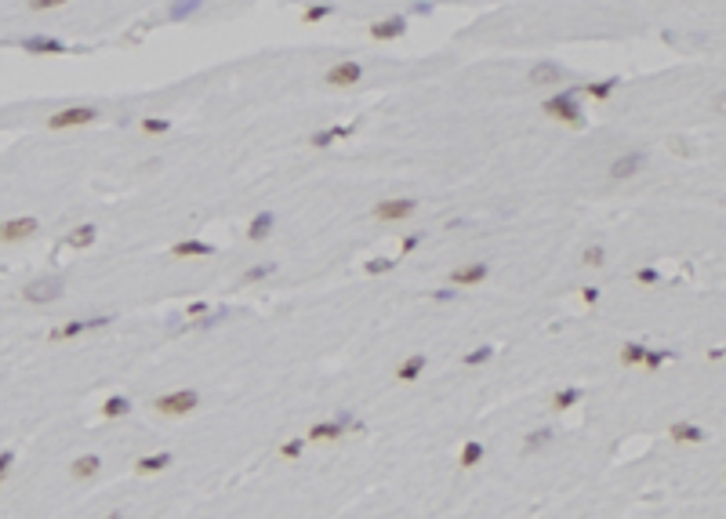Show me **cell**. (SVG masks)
<instances>
[{"instance_id":"23","label":"cell","mask_w":726,"mask_h":519,"mask_svg":"<svg viewBox=\"0 0 726 519\" xmlns=\"http://www.w3.org/2000/svg\"><path fill=\"white\" fill-rule=\"evenodd\" d=\"M552 443H556V429L552 425H538V429H530L523 436V454H538V450H545Z\"/></svg>"},{"instance_id":"3","label":"cell","mask_w":726,"mask_h":519,"mask_svg":"<svg viewBox=\"0 0 726 519\" xmlns=\"http://www.w3.org/2000/svg\"><path fill=\"white\" fill-rule=\"evenodd\" d=\"M418 215V200L414 196H389V200H378L370 207V218L382 222V225H400L407 218Z\"/></svg>"},{"instance_id":"13","label":"cell","mask_w":726,"mask_h":519,"mask_svg":"<svg viewBox=\"0 0 726 519\" xmlns=\"http://www.w3.org/2000/svg\"><path fill=\"white\" fill-rule=\"evenodd\" d=\"M218 255V247L211 240H200V236H185V240H178V243H171V258H178V262H197V258H214Z\"/></svg>"},{"instance_id":"35","label":"cell","mask_w":726,"mask_h":519,"mask_svg":"<svg viewBox=\"0 0 726 519\" xmlns=\"http://www.w3.org/2000/svg\"><path fill=\"white\" fill-rule=\"evenodd\" d=\"M672 356H676V352H669V349H647V356H643V371H661Z\"/></svg>"},{"instance_id":"46","label":"cell","mask_w":726,"mask_h":519,"mask_svg":"<svg viewBox=\"0 0 726 519\" xmlns=\"http://www.w3.org/2000/svg\"><path fill=\"white\" fill-rule=\"evenodd\" d=\"M581 301H585V305H595V301H599V287H581Z\"/></svg>"},{"instance_id":"41","label":"cell","mask_w":726,"mask_h":519,"mask_svg":"<svg viewBox=\"0 0 726 519\" xmlns=\"http://www.w3.org/2000/svg\"><path fill=\"white\" fill-rule=\"evenodd\" d=\"M422 240H425L422 233H407V236L400 240V255H410V251H418V247H422Z\"/></svg>"},{"instance_id":"18","label":"cell","mask_w":726,"mask_h":519,"mask_svg":"<svg viewBox=\"0 0 726 519\" xmlns=\"http://www.w3.org/2000/svg\"><path fill=\"white\" fill-rule=\"evenodd\" d=\"M99 472H102V457H99V454H80V457H73V462H70L73 483H91Z\"/></svg>"},{"instance_id":"25","label":"cell","mask_w":726,"mask_h":519,"mask_svg":"<svg viewBox=\"0 0 726 519\" xmlns=\"http://www.w3.org/2000/svg\"><path fill=\"white\" fill-rule=\"evenodd\" d=\"M617 77H607V80H592V84H585L581 87V95L585 99H592V102H610L614 99V91H617Z\"/></svg>"},{"instance_id":"28","label":"cell","mask_w":726,"mask_h":519,"mask_svg":"<svg viewBox=\"0 0 726 519\" xmlns=\"http://www.w3.org/2000/svg\"><path fill=\"white\" fill-rule=\"evenodd\" d=\"M128 414H131V400H128V396H106V400H102V418L106 421H120Z\"/></svg>"},{"instance_id":"2","label":"cell","mask_w":726,"mask_h":519,"mask_svg":"<svg viewBox=\"0 0 726 519\" xmlns=\"http://www.w3.org/2000/svg\"><path fill=\"white\" fill-rule=\"evenodd\" d=\"M149 407L160 414V418L178 421V418H189V414H197V411H200V392H197V389H189V385H178V389L160 392Z\"/></svg>"},{"instance_id":"20","label":"cell","mask_w":726,"mask_h":519,"mask_svg":"<svg viewBox=\"0 0 726 519\" xmlns=\"http://www.w3.org/2000/svg\"><path fill=\"white\" fill-rule=\"evenodd\" d=\"M483 457H487V447H483L480 440H465L461 450H458V469H461V472H472V469L483 465Z\"/></svg>"},{"instance_id":"17","label":"cell","mask_w":726,"mask_h":519,"mask_svg":"<svg viewBox=\"0 0 726 519\" xmlns=\"http://www.w3.org/2000/svg\"><path fill=\"white\" fill-rule=\"evenodd\" d=\"M273 233H276V215H273L269 207L255 211V218L247 222V240H251V243H265Z\"/></svg>"},{"instance_id":"31","label":"cell","mask_w":726,"mask_h":519,"mask_svg":"<svg viewBox=\"0 0 726 519\" xmlns=\"http://www.w3.org/2000/svg\"><path fill=\"white\" fill-rule=\"evenodd\" d=\"M494 352H497V349H494L490 342H483V345H476V349H468V352L461 356V363H465V367H487V363L494 359Z\"/></svg>"},{"instance_id":"10","label":"cell","mask_w":726,"mask_h":519,"mask_svg":"<svg viewBox=\"0 0 726 519\" xmlns=\"http://www.w3.org/2000/svg\"><path fill=\"white\" fill-rule=\"evenodd\" d=\"M487 277H490V262H461L447 272V284L451 287H480Z\"/></svg>"},{"instance_id":"38","label":"cell","mask_w":726,"mask_h":519,"mask_svg":"<svg viewBox=\"0 0 726 519\" xmlns=\"http://www.w3.org/2000/svg\"><path fill=\"white\" fill-rule=\"evenodd\" d=\"M222 316H226V313H207V316H200V320H189V330H207V327H218V323H222Z\"/></svg>"},{"instance_id":"1","label":"cell","mask_w":726,"mask_h":519,"mask_svg":"<svg viewBox=\"0 0 726 519\" xmlns=\"http://www.w3.org/2000/svg\"><path fill=\"white\" fill-rule=\"evenodd\" d=\"M541 113L556 124H571L581 128L585 124V109H581V87H559L541 102Z\"/></svg>"},{"instance_id":"48","label":"cell","mask_w":726,"mask_h":519,"mask_svg":"<svg viewBox=\"0 0 726 519\" xmlns=\"http://www.w3.org/2000/svg\"><path fill=\"white\" fill-rule=\"evenodd\" d=\"M414 15H432V4H422V0H418V4H414Z\"/></svg>"},{"instance_id":"29","label":"cell","mask_w":726,"mask_h":519,"mask_svg":"<svg viewBox=\"0 0 726 519\" xmlns=\"http://www.w3.org/2000/svg\"><path fill=\"white\" fill-rule=\"evenodd\" d=\"M276 262H258V265H247L243 269V277H240V284H262V280H269V277H276Z\"/></svg>"},{"instance_id":"24","label":"cell","mask_w":726,"mask_h":519,"mask_svg":"<svg viewBox=\"0 0 726 519\" xmlns=\"http://www.w3.org/2000/svg\"><path fill=\"white\" fill-rule=\"evenodd\" d=\"M349 135H353V128H320L305 138V145L309 149H331L338 138H349Z\"/></svg>"},{"instance_id":"32","label":"cell","mask_w":726,"mask_h":519,"mask_svg":"<svg viewBox=\"0 0 726 519\" xmlns=\"http://www.w3.org/2000/svg\"><path fill=\"white\" fill-rule=\"evenodd\" d=\"M305 443H309L305 436H291V440H283V443L276 447V454L283 457V462H298V457L305 454Z\"/></svg>"},{"instance_id":"40","label":"cell","mask_w":726,"mask_h":519,"mask_svg":"<svg viewBox=\"0 0 726 519\" xmlns=\"http://www.w3.org/2000/svg\"><path fill=\"white\" fill-rule=\"evenodd\" d=\"M636 284L654 287V284H661V272H657V269H650V265H643V269H636Z\"/></svg>"},{"instance_id":"22","label":"cell","mask_w":726,"mask_h":519,"mask_svg":"<svg viewBox=\"0 0 726 519\" xmlns=\"http://www.w3.org/2000/svg\"><path fill=\"white\" fill-rule=\"evenodd\" d=\"M581 400H585V392H581L578 385H566V389H556V392L549 396V411L563 414V411H571V407H578Z\"/></svg>"},{"instance_id":"4","label":"cell","mask_w":726,"mask_h":519,"mask_svg":"<svg viewBox=\"0 0 726 519\" xmlns=\"http://www.w3.org/2000/svg\"><path fill=\"white\" fill-rule=\"evenodd\" d=\"M102 116L99 106H66L48 116V131H70V128H87Z\"/></svg>"},{"instance_id":"49","label":"cell","mask_w":726,"mask_h":519,"mask_svg":"<svg viewBox=\"0 0 726 519\" xmlns=\"http://www.w3.org/2000/svg\"><path fill=\"white\" fill-rule=\"evenodd\" d=\"M102 519H128V515H123V512H109V515H102Z\"/></svg>"},{"instance_id":"44","label":"cell","mask_w":726,"mask_h":519,"mask_svg":"<svg viewBox=\"0 0 726 519\" xmlns=\"http://www.w3.org/2000/svg\"><path fill=\"white\" fill-rule=\"evenodd\" d=\"M429 298H432V301H454V298H458V291H454V287L447 284V287H436V291H432Z\"/></svg>"},{"instance_id":"42","label":"cell","mask_w":726,"mask_h":519,"mask_svg":"<svg viewBox=\"0 0 726 519\" xmlns=\"http://www.w3.org/2000/svg\"><path fill=\"white\" fill-rule=\"evenodd\" d=\"M62 4H70V0H29V11H55Z\"/></svg>"},{"instance_id":"6","label":"cell","mask_w":726,"mask_h":519,"mask_svg":"<svg viewBox=\"0 0 726 519\" xmlns=\"http://www.w3.org/2000/svg\"><path fill=\"white\" fill-rule=\"evenodd\" d=\"M66 294V280L62 277H44V280H33L22 287V301L29 305H48V301H58Z\"/></svg>"},{"instance_id":"37","label":"cell","mask_w":726,"mask_h":519,"mask_svg":"<svg viewBox=\"0 0 726 519\" xmlns=\"http://www.w3.org/2000/svg\"><path fill=\"white\" fill-rule=\"evenodd\" d=\"M392 269H396V262H392V258H382V255L370 258V262H363L367 277H385V272H392Z\"/></svg>"},{"instance_id":"45","label":"cell","mask_w":726,"mask_h":519,"mask_svg":"<svg viewBox=\"0 0 726 519\" xmlns=\"http://www.w3.org/2000/svg\"><path fill=\"white\" fill-rule=\"evenodd\" d=\"M712 109H715L719 116H726V87H722V91H715V95H712Z\"/></svg>"},{"instance_id":"5","label":"cell","mask_w":726,"mask_h":519,"mask_svg":"<svg viewBox=\"0 0 726 519\" xmlns=\"http://www.w3.org/2000/svg\"><path fill=\"white\" fill-rule=\"evenodd\" d=\"M360 84H363V62L360 58H341V62H334L324 73V87H334V91H349V87H360Z\"/></svg>"},{"instance_id":"12","label":"cell","mask_w":726,"mask_h":519,"mask_svg":"<svg viewBox=\"0 0 726 519\" xmlns=\"http://www.w3.org/2000/svg\"><path fill=\"white\" fill-rule=\"evenodd\" d=\"M37 233H40V222H37L33 215L0 222V243H22V240H33Z\"/></svg>"},{"instance_id":"14","label":"cell","mask_w":726,"mask_h":519,"mask_svg":"<svg viewBox=\"0 0 726 519\" xmlns=\"http://www.w3.org/2000/svg\"><path fill=\"white\" fill-rule=\"evenodd\" d=\"M425 367H429V356H425V352H407V356L396 363L392 378H396L400 385H414V381L425 374Z\"/></svg>"},{"instance_id":"8","label":"cell","mask_w":726,"mask_h":519,"mask_svg":"<svg viewBox=\"0 0 726 519\" xmlns=\"http://www.w3.org/2000/svg\"><path fill=\"white\" fill-rule=\"evenodd\" d=\"M407 15H389V18H378L367 26V37L374 44H392V40H403L407 37Z\"/></svg>"},{"instance_id":"7","label":"cell","mask_w":726,"mask_h":519,"mask_svg":"<svg viewBox=\"0 0 726 519\" xmlns=\"http://www.w3.org/2000/svg\"><path fill=\"white\" fill-rule=\"evenodd\" d=\"M566 66H559L556 58H538L530 69H527V80L534 84V87H559V84H566Z\"/></svg>"},{"instance_id":"43","label":"cell","mask_w":726,"mask_h":519,"mask_svg":"<svg viewBox=\"0 0 726 519\" xmlns=\"http://www.w3.org/2000/svg\"><path fill=\"white\" fill-rule=\"evenodd\" d=\"M11 465H15V450H0V483L8 479V472H11Z\"/></svg>"},{"instance_id":"9","label":"cell","mask_w":726,"mask_h":519,"mask_svg":"<svg viewBox=\"0 0 726 519\" xmlns=\"http://www.w3.org/2000/svg\"><path fill=\"white\" fill-rule=\"evenodd\" d=\"M643 167H647V152H643V149H628V152H621V157H614V160H610L607 178L625 182V178H636V174H643Z\"/></svg>"},{"instance_id":"39","label":"cell","mask_w":726,"mask_h":519,"mask_svg":"<svg viewBox=\"0 0 726 519\" xmlns=\"http://www.w3.org/2000/svg\"><path fill=\"white\" fill-rule=\"evenodd\" d=\"M207 313H211V301H204V298L185 305V320H200V316H207Z\"/></svg>"},{"instance_id":"47","label":"cell","mask_w":726,"mask_h":519,"mask_svg":"<svg viewBox=\"0 0 726 519\" xmlns=\"http://www.w3.org/2000/svg\"><path fill=\"white\" fill-rule=\"evenodd\" d=\"M669 149H672V152H676V157H686V152H690V149H686V142H683V138H669Z\"/></svg>"},{"instance_id":"26","label":"cell","mask_w":726,"mask_h":519,"mask_svg":"<svg viewBox=\"0 0 726 519\" xmlns=\"http://www.w3.org/2000/svg\"><path fill=\"white\" fill-rule=\"evenodd\" d=\"M94 240H99V225H94V222H84V225H77V229L66 236V247H73V251H87Z\"/></svg>"},{"instance_id":"34","label":"cell","mask_w":726,"mask_h":519,"mask_svg":"<svg viewBox=\"0 0 726 519\" xmlns=\"http://www.w3.org/2000/svg\"><path fill=\"white\" fill-rule=\"evenodd\" d=\"M603 262H607V247H603V243H588V247L581 251V265L585 269H599Z\"/></svg>"},{"instance_id":"16","label":"cell","mask_w":726,"mask_h":519,"mask_svg":"<svg viewBox=\"0 0 726 519\" xmlns=\"http://www.w3.org/2000/svg\"><path fill=\"white\" fill-rule=\"evenodd\" d=\"M345 436V425L338 418H324V421H312L309 429H305V440L309 443H334Z\"/></svg>"},{"instance_id":"19","label":"cell","mask_w":726,"mask_h":519,"mask_svg":"<svg viewBox=\"0 0 726 519\" xmlns=\"http://www.w3.org/2000/svg\"><path fill=\"white\" fill-rule=\"evenodd\" d=\"M175 465V454L171 450H160V454H142L138 462H135V472L138 476H160Z\"/></svg>"},{"instance_id":"33","label":"cell","mask_w":726,"mask_h":519,"mask_svg":"<svg viewBox=\"0 0 726 519\" xmlns=\"http://www.w3.org/2000/svg\"><path fill=\"white\" fill-rule=\"evenodd\" d=\"M138 128H142V135H167L171 131V116H142Z\"/></svg>"},{"instance_id":"11","label":"cell","mask_w":726,"mask_h":519,"mask_svg":"<svg viewBox=\"0 0 726 519\" xmlns=\"http://www.w3.org/2000/svg\"><path fill=\"white\" fill-rule=\"evenodd\" d=\"M109 323H113V316H84V320H70V323L55 327L48 338H51V342H66V338H80V334L99 330V327H109Z\"/></svg>"},{"instance_id":"27","label":"cell","mask_w":726,"mask_h":519,"mask_svg":"<svg viewBox=\"0 0 726 519\" xmlns=\"http://www.w3.org/2000/svg\"><path fill=\"white\" fill-rule=\"evenodd\" d=\"M204 11V0H171L167 4V18L171 22H189Z\"/></svg>"},{"instance_id":"30","label":"cell","mask_w":726,"mask_h":519,"mask_svg":"<svg viewBox=\"0 0 726 519\" xmlns=\"http://www.w3.org/2000/svg\"><path fill=\"white\" fill-rule=\"evenodd\" d=\"M643 356H647V345L643 342H625L617 359H621V367H643Z\"/></svg>"},{"instance_id":"36","label":"cell","mask_w":726,"mask_h":519,"mask_svg":"<svg viewBox=\"0 0 726 519\" xmlns=\"http://www.w3.org/2000/svg\"><path fill=\"white\" fill-rule=\"evenodd\" d=\"M334 15V4H309L305 11H302V22L305 26H317V22H324V18H331Z\"/></svg>"},{"instance_id":"15","label":"cell","mask_w":726,"mask_h":519,"mask_svg":"<svg viewBox=\"0 0 726 519\" xmlns=\"http://www.w3.org/2000/svg\"><path fill=\"white\" fill-rule=\"evenodd\" d=\"M18 48H22L26 55H70V51H73L66 40H58V37H44V33H37V37H22V40H18Z\"/></svg>"},{"instance_id":"21","label":"cell","mask_w":726,"mask_h":519,"mask_svg":"<svg viewBox=\"0 0 726 519\" xmlns=\"http://www.w3.org/2000/svg\"><path fill=\"white\" fill-rule=\"evenodd\" d=\"M669 440H676V443H705L708 432L701 429V425H693V421H672L669 425Z\"/></svg>"}]
</instances>
